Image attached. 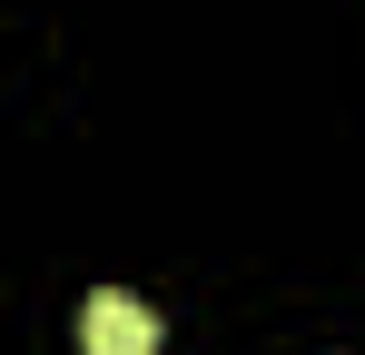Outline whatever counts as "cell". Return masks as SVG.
Segmentation results:
<instances>
[{"instance_id":"cell-1","label":"cell","mask_w":365,"mask_h":355,"mask_svg":"<svg viewBox=\"0 0 365 355\" xmlns=\"http://www.w3.org/2000/svg\"><path fill=\"white\" fill-rule=\"evenodd\" d=\"M79 355H158V316H148L138 296L99 287L89 306H79Z\"/></svg>"}]
</instances>
